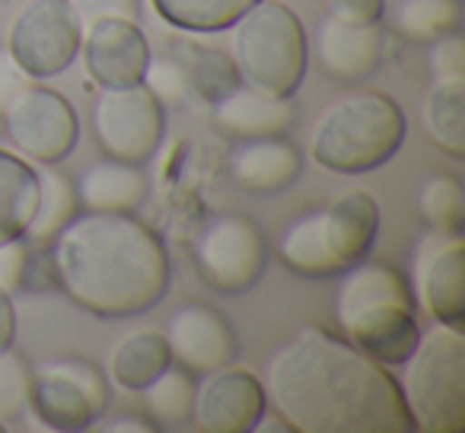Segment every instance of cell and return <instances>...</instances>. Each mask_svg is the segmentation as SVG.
I'll return each mask as SVG.
<instances>
[{"label":"cell","instance_id":"cell-1","mask_svg":"<svg viewBox=\"0 0 465 433\" xmlns=\"http://www.w3.org/2000/svg\"><path fill=\"white\" fill-rule=\"evenodd\" d=\"M262 386L284 430L414 433L389 367L319 325H306L274 350Z\"/></svg>","mask_w":465,"mask_h":433},{"label":"cell","instance_id":"cell-2","mask_svg":"<svg viewBox=\"0 0 465 433\" xmlns=\"http://www.w3.org/2000/svg\"><path fill=\"white\" fill-rule=\"evenodd\" d=\"M52 284L96 319H134L166 300V242L137 213L80 211L48 242Z\"/></svg>","mask_w":465,"mask_h":433},{"label":"cell","instance_id":"cell-3","mask_svg":"<svg viewBox=\"0 0 465 433\" xmlns=\"http://www.w3.org/2000/svg\"><path fill=\"white\" fill-rule=\"evenodd\" d=\"M331 310L338 335L382 367H401L418 348L420 325L411 280L389 261L367 255L338 274Z\"/></svg>","mask_w":465,"mask_h":433},{"label":"cell","instance_id":"cell-4","mask_svg":"<svg viewBox=\"0 0 465 433\" xmlns=\"http://www.w3.org/2000/svg\"><path fill=\"white\" fill-rule=\"evenodd\" d=\"M408 118L392 96L351 90L319 112L310 131L312 162L335 175H363L386 166L401 150Z\"/></svg>","mask_w":465,"mask_h":433},{"label":"cell","instance_id":"cell-5","mask_svg":"<svg viewBox=\"0 0 465 433\" xmlns=\"http://www.w3.org/2000/svg\"><path fill=\"white\" fill-rule=\"evenodd\" d=\"M380 233V204L367 192H348L325 207L300 213L281 230L274 255L287 271L329 280L373 252Z\"/></svg>","mask_w":465,"mask_h":433},{"label":"cell","instance_id":"cell-6","mask_svg":"<svg viewBox=\"0 0 465 433\" xmlns=\"http://www.w3.org/2000/svg\"><path fill=\"white\" fill-rule=\"evenodd\" d=\"M230 58L242 84L293 96L310 67V35L287 4L255 0L230 26Z\"/></svg>","mask_w":465,"mask_h":433},{"label":"cell","instance_id":"cell-7","mask_svg":"<svg viewBox=\"0 0 465 433\" xmlns=\"http://www.w3.org/2000/svg\"><path fill=\"white\" fill-rule=\"evenodd\" d=\"M399 379L401 401L420 433L465 430V335L462 329L433 322L420 331Z\"/></svg>","mask_w":465,"mask_h":433},{"label":"cell","instance_id":"cell-8","mask_svg":"<svg viewBox=\"0 0 465 433\" xmlns=\"http://www.w3.org/2000/svg\"><path fill=\"white\" fill-rule=\"evenodd\" d=\"M109 405V373L86 357H61L33 369L26 411L48 430H86L99 418H105Z\"/></svg>","mask_w":465,"mask_h":433},{"label":"cell","instance_id":"cell-9","mask_svg":"<svg viewBox=\"0 0 465 433\" xmlns=\"http://www.w3.org/2000/svg\"><path fill=\"white\" fill-rule=\"evenodd\" d=\"M268 236L246 213H213L194 240V271L223 297H242L255 290L268 271Z\"/></svg>","mask_w":465,"mask_h":433},{"label":"cell","instance_id":"cell-10","mask_svg":"<svg viewBox=\"0 0 465 433\" xmlns=\"http://www.w3.org/2000/svg\"><path fill=\"white\" fill-rule=\"evenodd\" d=\"M93 137L109 160L143 166L156 156L166 134V105L143 84L99 90L93 99Z\"/></svg>","mask_w":465,"mask_h":433},{"label":"cell","instance_id":"cell-11","mask_svg":"<svg viewBox=\"0 0 465 433\" xmlns=\"http://www.w3.org/2000/svg\"><path fill=\"white\" fill-rule=\"evenodd\" d=\"M4 131L10 147L35 166H54L74 153L80 137V118L74 105L52 86L33 84L4 112Z\"/></svg>","mask_w":465,"mask_h":433},{"label":"cell","instance_id":"cell-12","mask_svg":"<svg viewBox=\"0 0 465 433\" xmlns=\"http://www.w3.org/2000/svg\"><path fill=\"white\" fill-rule=\"evenodd\" d=\"M80 39L84 29L67 0H29L10 26L7 52L33 80H48L80 58Z\"/></svg>","mask_w":465,"mask_h":433},{"label":"cell","instance_id":"cell-13","mask_svg":"<svg viewBox=\"0 0 465 433\" xmlns=\"http://www.w3.org/2000/svg\"><path fill=\"white\" fill-rule=\"evenodd\" d=\"M411 290L418 310L433 322L462 329L465 325V240L427 233L414 249Z\"/></svg>","mask_w":465,"mask_h":433},{"label":"cell","instance_id":"cell-14","mask_svg":"<svg viewBox=\"0 0 465 433\" xmlns=\"http://www.w3.org/2000/svg\"><path fill=\"white\" fill-rule=\"evenodd\" d=\"M268 418V399L262 379L246 367L213 369L194 389L192 420L207 433H252Z\"/></svg>","mask_w":465,"mask_h":433},{"label":"cell","instance_id":"cell-15","mask_svg":"<svg viewBox=\"0 0 465 433\" xmlns=\"http://www.w3.org/2000/svg\"><path fill=\"white\" fill-rule=\"evenodd\" d=\"M163 338H166L175 367L188 369L192 376H207L226 367L236 360V350H240L236 331L226 322V316L204 303L179 306L169 316Z\"/></svg>","mask_w":465,"mask_h":433},{"label":"cell","instance_id":"cell-16","mask_svg":"<svg viewBox=\"0 0 465 433\" xmlns=\"http://www.w3.org/2000/svg\"><path fill=\"white\" fill-rule=\"evenodd\" d=\"M80 52H84L86 77L103 90L141 84L143 71L153 58L137 20H122V16L99 20L90 29H84Z\"/></svg>","mask_w":465,"mask_h":433},{"label":"cell","instance_id":"cell-17","mask_svg":"<svg viewBox=\"0 0 465 433\" xmlns=\"http://www.w3.org/2000/svg\"><path fill=\"white\" fill-rule=\"evenodd\" d=\"M303 172V153L284 134L240 141L226 153V175L240 192L252 198H272L297 185Z\"/></svg>","mask_w":465,"mask_h":433},{"label":"cell","instance_id":"cell-18","mask_svg":"<svg viewBox=\"0 0 465 433\" xmlns=\"http://www.w3.org/2000/svg\"><path fill=\"white\" fill-rule=\"evenodd\" d=\"M382 48H386V39H382L380 23L357 26V23H341L335 16H325L312 39L316 64L335 84H363L367 77H373L382 64Z\"/></svg>","mask_w":465,"mask_h":433},{"label":"cell","instance_id":"cell-19","mask_svg":"<svg viewBox=\"0 0 465 433\" xmlns=\"http://www.w3.org/2000/svg\"><path fill=\"white\" fill-rule=\"evenodd\" d=\"M211 109L220 134L236 137V141L287 134L297 122V105L291 96H278V93L259 90L249 84H240Z\"/></svg>","mask_w":465,"mask_h":433},{"label":"cell","instance_id":"cell-20","mask_svg":"<svg viewBox=\"0 0 465 433\" xmlns=\"http://www.w3.org/2000/svg\"><path fill=\"white\" fill-rule=\"evenodd\" d=\"M74 185H77L80 211L105 213H137L150 192L143 166L109 160V156L103 162H93L90 169H84V175Z\"/></svg>","mask_w":465,"mask_h":433},{"label":"cell","instance_id":"cell-21","mask_svg":"<svg viewBox=\"0 0 465 433\" xmlns=\"http://www.w3.org/2000/svg\"><path fill=\"white\" fill-rule=\"evenodd\" d=\"M39 207V169L26 156L0 147V242L26 240Z\"/></svg>","mask_w":465,"mask_h":433},{"label":"cell","instance_id":"cell-22","mask_svg":"<svg viewBox=\"0 0 465 433\" xmlns=\"http://www.w3.org/2000/svg\"><path fill=\"white\" fill-rule=\"evenodd\" d=\"M173 363L163 331L143 329L124 335L109 354V379L124 392H141Z\"/></svg>","mask_w":465,"mask_h":433},{"label":"cell","instance_id":"cell-23","mask_svg":"<svg viewBox=\"0 0 465 433\" xmlns=\"http://www.w3.org/2000/svg\"><path fill=\"white\" fill-rule=\"evenodd\" d=\"M35 169H39V207H35V217L26 230V242L29 246H48L80 213V198L71 175H64L54 166Z\"/></svg>","mask_w":465,"mask_h":433},{"label":"cell","instance_id":"cell-24","mask_svg":"<svg viewBox=\"0 0 465 433\" xmlns=\"http://www.w3.org/2000/svg\"><path fill=\"white\" fill-rule=\"evenodd\" d=\"M389 14V29L414 45H430L446 33H456L462 23V0H395Z\"/></svg>","mask_w":465,"mask_h":433},{"label":"cell","instance_id":"cell-25","mask_svg":"<svg viewBox=\"0 0 465 433\" xmlns=\"http://www.w3.org/2000/svg\"><path fill=\"white\" fill-rule=\"evenodd\" d=\"M194 376L188 369L169 363L150 386L141 389L143 395V418L156 427V430H179L192 420L194 408Z\"/></svg>","mask_w":465,"mask_h":433},{"label":"cell","instance_id":"cell-26","mask_svg":"<svg viewBox=\"0 0 465 433\" xmlns=\"http://www.w3.org/2000/svg\"><path fill=\"white\" fill-rule=\"evenodd\" d=\"M420 122L433 147L452 160L465 156V84H433L424 99Z\"/></svg>","mask_w":465,"mask_h":433},{"label":"cell","instance_id":"cell-27","mask_svg":"<svg viewBox=\"0 0 465 433\" xmlns=\"http://www.w3.org/2000/svg\"><path fill=\"white\" fill-rule=\"evenodd\" d=\"M153 10L182 33H226L255 0H150Z\"/></svg>","mask_w":465,"mask_h":433},{"label":"cell","instance_id":"cell-28","mask_svg":"<svg viewBox=\"0 0 465 433\" xmlns=\"http://www.w3.org/2000/svg\"><path fill=\"white\" fill-rule=\"evenodd\" d=\"M418 213L430 233L465 236L462 182L452 172H433L418 188Z\"/></svg>","mask_w":465,"mask_h":433},{"label":"cell","instance_id":"cell-29","mask_svg":"<svg viewBox=\"0 0 465 433\" xmlns=\"http://www.w3.org/2000/svg\"><path fill=\"white\" fill-rule=\"evenodd\" d=\"M179 64L185 67L188 90L207 105H217L220 99L230 96V93L242 84L232 58L226 52H220V48L185 45V58H182Z\"/></svg>","mask_w":465,"mask_h":433},{"label":"cell","instance_id":"cell-30","mask_svg":"<svg viewBox=\"0 0 465 433\" xmlns=\"http://www.w3.org/2000/svg\"><path fill=\"white\" fill-rule=\"evenodd\" d=\"M29 389H33V367L16 348L0 350V420L20 418L26 414Z\"/></svg>","mask_w":465,"mask_h":433},{"label":"cell","instance_id":"cell-31","mask_svg":"<svg viewBox=\"0 0 465 433\" xmlns=\"http://www.w3.org/2000/svg\"><path fill=\"white\" fill-rule=\"evenodd\" d=\"M141 84L147 86L163 105H179L188 93L185 67L179 64V58H150Z\"/></svg>","mask_w":465,"mask_h":433},{"label":"cell","instance_id":"cell-32","mask_svg":"<svg viewBox=\"0 0 465 433\" xmlns=\"http://www.w3.org/2000/svg\"><path fill=\"white\" fill-rule=\"evenodd\" d=\"M427 64H430L433 84H465V42L459 29L430 42Z\"/></svg>","mask_w":465,"mask_h":433},{"label":"cell","instance_id":"cell-33","mask_svg":"<svg viewBox=\"0 0 465 433\" xmlns=\"http://www.w3.org/2000/svg\"><path fill=\"white\" fill-rule=\"evenodd\" d=\"M29 274H33V246L26 240L0 242V290L10 297L26 290Z\"/></svg>","mask_w":465,"mask_h":433},{"label":"cell","instance_id":"cell-34","mask_svg":"<svg viewBox=\"0 0 465 433\" xmlns=\"http://www.w3.org/2000/svg\"><path fill=\"white\" fill-rule=\"evenodd\" d=\"M67 4L77 14L80 29H90L93 23L112 20V16H122V20L141 16V0H67Z\"/></svg>","mask_w":465,"mask_h":433},{"label":"cell","instance_id":"cell-35","mask_svg":"<svg viewBox=\"0 0 465 433\" xmlns=\"http://www.w3.org/2000/svg\"><path fill=\"white\" fill-rule=\"evenodd\" d=\"M329 16L341 23H357V26H373L386 16V0H325Z\"/></svg>","mask_w":465,"mask_h":433},{"label":"cell","instance_id":"cell-36","mask_svg":"<svg viewBox=\"0 0 465 433\" xmlns=\"http://www.w3.org/2000/svg\"><path fill=\"white\" fill-rule=\"evenodd\" d=\"M29 84H33V77L16 64V58L7 48H0V115L10 109V103H14Z\"/></svg>","mask_w":465,"mask_h":433},{"label":"cell","instance_id":"cell-37","mask_svg":"<svg viewBox=\"0 0 465 433\" xmlns=\"http://www.w3.org/2000/svg\"><path fill=\"white\" fill-rule=\"evenodd\" d=\"M14 341H16V310L10 293L0 290V350L14 348Z\"/></svg>","mask_w":465,"mask_h":433},{"label":"cell","instance_id":"cell-38","mask_svg":"<svg viewBox=\"0 0 465 433\" xmlns=\"http://www.w3.org/2000/svg\"><path fill=\"white\" fill-rule=\"evenodd\" d=\"M99 430H105V433H156V427L150 424L147 418H141V414H122V418L99 424Z\"/></svg>","mask_w":465,"mask_h":433},{"label":"cell","instance_id":"cell-39","mask_svg":"<svg viewBox=\"0 0 465 433\" xmlns=\"http://www.w3.org/2000/svg\"><path fill=\"white\" fill-rule=\"evenodd\" d=\"M4 430H7V424H4V420H0V433H4Z\"/></svg>","mask_w":465,"mask_h":433}]
</instances>
